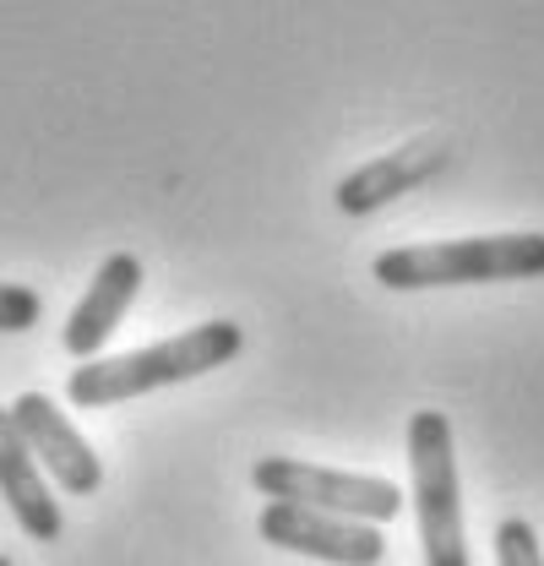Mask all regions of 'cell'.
I'll return each mask as SVG.
<instances>
[{
  "label": "cell",
  "instance_id": "cell-3",
  "mask_svg": "<svg viewBox=\"0 0 544 566\" xmlns=\"http://www.w3.org/2000/svg\"><path fill=\"white\" fill-rule=\"evenodd\" d=\"M408 469H414V517H419L425 566H469L458 447H452V420L447 415L419 409L408 420Z\"/></svg>",
  "mask_w": 544,
  "mask_h": 566
},
{
  "label": "cell",
  "instance_id": "cell-2",
  "mask_svg": "<svg viewBox=\"0 0 544 566\" xmlns=\"http://www.w3.org/2000/svg\"><path fill=\"white\" fill-rule=\"evenodd\" d=\"M376 283L414 289H463V283H523L544 279V234H469V240H425L393 245L376 256Z\"/></svg>",
  "mask_w": 544,
  "mask_h": 566
},
{
  "label": "cell",
  "instance_id": "cell-5",
  "mask_svg": "<svg viewBox=\"0 0 544 566\" xmlns=\"http://www.w3.org/2000/svg\"><path fill=\"white\" fill-rule=\"evenodd\" d=\"M262 539L278 551L311 556V562H333V566H381L387 539L381 523H359V517H338L322 506H300V501H268L257 517Z\"/></svg>",
  "mask_w": 544,
  "mask_h": 566
},
{
  "label": "cell",
  "instance_id": "cell-6",
  "mask_svg": "<svg viewBox=\"0 0 544 566\" xmlns=\"http://www.w3.org/2000/svg\"><path fill=\"white\" fill-rule=\"evenodd\" d=\"M11 420H17V430H22V441L33 447L39 469H50V480H55L66 495H93L98 485H104V463H98V452H93L87 436L61 415L55 398H44V392H22V398L11 403Z\"/></svg>",
  "mask_w": 544,
  "mask_h": 566
},
{
  "label": "cell",
  "instance_id": "cell-10",
  "mask_svg": "<svg viewBox=\"0 0 544 566\" xmlns=\"http://www.w3.org/2000/svg\"><path fill=\"white\" fill-rule=\"evenodd\" d=\"M495 562H501V566H544V551H540L534 523L506 517V523L495 528Z\"/></svg>",
  "mask_w": 544,
  "mask_h": 566
},
{
  "label": "cell",
  "instance_id": "cell-9",
  "mask_svg": "<svg viewBox=\"0 0 544 566\" xmlns=\"http://www.w3.org/2000/svg\"><path fill=\"white\" fill-rule=\"evenodd\" d=\"M0 495H6V506H11V517L22 523L28 539H39V545L61 539V528H66L61 501H55L50 485H44L39 458H33V447L22 441L11 409H0Z\"/></svg>",
  "mask_w": 544,
  "mask_h": 566
},
{
  "label": "cell",
  "instance_id": "cell-8",
  "mask_svg": "<svg viewBox=\"0 0 544 566\" xmlns=\"http://www.w3.org/2000/svg\"><path fill=\"white\" fill-rule=\"evenodd\" d=\"M136 289H142V256L115 251V256L98 262L87 294L76 300V311H71L66 327H61V344H66L71 359H98V349L109 344V333L126 322Z\"/></svg>",
  "mask_w": 544,
  "mask_h": 566
},
{
  "label": "cell",
  "instance_id": "cell-7",
  "mask_svg": "<svg viewBox=\"0 0 544 566\" xmlns=\"http://www.w3.org/2000/svg\"><path fill=\"white\" fill-rule=\"evenodd\" d=\"M447 164H452L447 137H414V142H404L398 153H381V158L348 169L338 180V191H333V202H338V212H348V218L381 212L387 202H398L408 191H419L425 180H436Z\"/></svg>",
  "mask_w": 544,
  "mask_h": 566
},
{
  "label": "cell",
  "instance_id": "cell-1",
  "mask_svg": "<svg viewBox=\"0 0 544 566\" xmlns=\"http://www.w3.org/2000/svg\"><path fill=\"white\" fill-rule=\"evenodd\" d=\"M240 349H245V333L234 322H202V327H186V333H175L164 344H147V349L109 354V359H82L71 370L66 398L76 409H115V403L147 398L158 387L197 381L207 370L229 365Z\"/></svg>",
  "mask_w": 544,
  "mask_h": 566
},
{
  "label": "cell",
  "instance_id": "cell-11",
  "mask_svg": "<svg viewBox=\"0 0 544 566\" xmlns=\"http://www.w3.org/2000/svg\"><path fill=\"white\" fill-rule=\"evenodd\" d=\"M44 316V300L28 283H0V333H28Z\"/></svg>",
  "mask_w": 544,
  "mask_h": 566
},
{
  "label": "cell",
  "instance_id": "cell-12",
  "mask_svg": "<svg viewBox=\"0 0 544 566\" xmlns=\"http://www.w3.org/2000/svg\"><path fill=\"white\" fill-rule=\"evenodd\" d=\"M0 566H11V556H0Z\"/></svg>",
  "mask_w": 544,
  "mask_h": 566
},
{
  "label": "cell",
  "instance_id": "cell-4",
  "mask_svg": "<svg viewBox=\"0 0 544 566\" xmlns=\"http://www.w3.org/2000/svg\"><path fill=\"white\" fill-rule=\"evenodd\" d=\"M251 485L268 501H300V506H322L338 517H359V523H393L404 512V491L381 474H343V469H322L305 458H262L251 469Z\"/></svg>",
  "mask_w": 544,
  "mask_h": 566
}]
</instances>
